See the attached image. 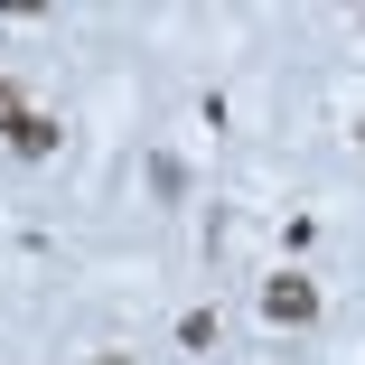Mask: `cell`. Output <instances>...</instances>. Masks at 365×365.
Returning a JSON list of instances; mask_svg holds the SVG:
<instances>
[{
	"label": "cell",
	"instance_id": "6da1fadb",
	"mask_svg": "<svg viewBox=\"0 0 365 365\" xmlns=\"http://www.w3.org/2000/svg\"><path fill=\"white\" fill-rule=\"evenodd\" d=\"M262 319H272V328H309V319H319V290H309L300 272H281V281L262 290Z\"/></svg>",
	"mask_w": 365,
	"mask_h": 365
},
{
	"label": "cell",
	"instance_id": "7a4b0ae2",
	"mask_svg": "<svg viewBox=\"0 0 365 365\" xmlns=\"http://www.w3.org/2000/svg\"><path fill=\"white\" fill-rule=\"evenodd\" d=\"M10 150H19V160H47V150H56V122H47V113H29V122L10 131Z\"/></svg>",
	"mask_w": 365,
	"mask_h": 365
},
{
	"label": "cell",
	"instance_id": "3957f363",
	"mask_svg": "<svg viewBox=\"0 0 365 365\" xmlns=\"http://www.w3.org/2000/svg\"><path fill=\"white\" fill-rule=\"evenodd\" d=\"M178 346H215V309H187L178 319Z\"/></svg>",
	"mask_w": 365,
	"mask_h": 365
},
{
	"label": "cell",
	"instance_id": "277c9868",
	"mask_svg": "<svg viewBox=\"0 0 365 365\" xmlns=\"http://www.w3.org/2000/svg\"><path fill=\"white\" fill-rule=\"evenodd\" d=\"M19 122H29V103H19V85H10V76H0V131H19Z\"/></svg>",
	"mask_w": 365,
	"mask_h": 365
}]
</instances>
